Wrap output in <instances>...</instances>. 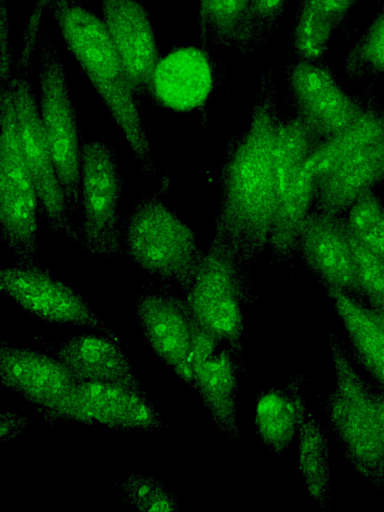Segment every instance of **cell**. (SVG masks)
I'll return each instance as SVG.
<instances>
[{"label": "cell", "mask_w": 384, "mask_h": 512, "mask_svg": "<svg viewBox=\"0 0 384 512\" xmlns=\"http://www.w3.org/2000/svg\"><path fill=\"white\" fill-rule=\"evenodd\" d=\"M280 119L270 97L254 105L247 129L229 148L220 176L215 237L241 257L268 245L279 203L273 147Z\"/></svg>", "instance_id": "cell-1"}, {"label": "cell", "mask_w": 384, "mask_h": 512, "mask_svg": "<svg viewBox=\"0 0 384 512\" xmlns=\"http://www.w3.org/2000/svg\"><path fill=\"white\" fill-rule=\"evenodd\" d=\"M56 26L97 95L129 144L142 169L155 173L141 100L101 18L80 0H48Z\"/></svg>", "instance_id": "cell-2"}, {"label": "cell", "mask_w": 384, "mask_h": 512, "mask_svg": "<svg viewBox=\"0 0 384 512\" xmlns=\"http://www.w3.org/2000/svg\"><path fill=\"white\" fill-rule=\"evenodd\" d=\"M334 385L323 410L350 465L376 488L384 486V452L372 383L356 370L345 343L327 332Z\"/></svg>", "instance_id": "cell-3"}, {"label": "cell", "mask_w": 384, "mask_h": 512, "mask_svg": "<svg viewBox=\"0 0 384 512\" xmlns=\"http://www.w3.org/2000/svg\"><path fill=\"white\" fill-rule=\"evenodd\" d=\"M194 231L158 193L137 202L121 225V255L141 270L179 286L191 284L203 256Z\"/></svg>", "instance_id": "cell-4"}, {"label": "cell", "mask_w": 384, "mask_h": 512, "mask_svg": "<svg viewBox=\"0 0 384 512\" xmlns=\"http://www.w3.org/2000/svg\"><path fill=\"white\" fill-rule=\"evenodd\" d=\"M0 221L3 242L16 263L37 264V190L27 167L11 95L0 87Z\"/></svg>", "instance_id": "cell-5"}, {"label": "cell", "mask_w": 384, "mask_h": 512, "mask_svg": "<svg viewBox=\"0 0 384 512\" xmlns=\"http://www.w3.org/2000/svg\"><path fill=\"white\" fill-rule=\"evenodd\" d=\"M241 256L214 237L203 253L185 300L197 323L238 356L244 331L245 278Z\"/></svg>", "instance_id": "cell-6"}, {"label": "cell", "mask_w": 384, "mask_h": 512, "mask_svg": "<svg viewBox=\"0 0 384 512\" xmlns=\"http://www.w3.org/2000/svg\"><path fill=\"white\" fill-rule=\"evenodd\" d=\"M39 108L68 209L79 206L82 142L65 65L50 37L38 41Z\"/></svg>", "instance_id": "cell-7"}, {"label": "cell", "mask_w": 384, "mask_h": 512, "mask_svg": "<svg viewBox=\"0 0 384 512\" xmlns=\"http://www.w3.org/2000/svg\"><path fill=\"white\" fill-rule=\"evenodd\" d=\"M122 181L114 150L100 139L83 140L78 231L83 250L95 260L121 254L119 205Z\"/></svg>", "instance_id": "cell-8"}, {"label": "cell", "mask_w": 384, "mask_h": 512, "mask_svg": "<svg viewBox=\"0 0 384 512\" xmlns=\"http://www.w3.org/2000/svg\"><path fill=\"white\" fill-rule=\"evenodd\" d=\"M0 87H6L11 95L22 152L37 190L41 213L48 227L63 233L71 241H78L79 233L71 218L44 133L39 100L33 84L22 72L17 71Z\"/></svg>", "instance_id": "cell-9"}, {"label": "cell", "mask_w": 384, "mask_h": 512, "mask_svg": "<svg viewBox=\"0 0 384 512\" xmlns=\"http://www.w3.org/2000/svg\"><path fill=\"white\" fill-rule=\"evenodd\" d=\"M0 287L22 310L44 321L88 327L118 340L80 294L54 278L40 263L2 267Z\"/></svg>", "instance_id": "cell-10"}, {"label": "cell", "mask_w": 384, "mask_h": 512, "mask_svg": "<svg viewBox=\"0 0 384 512\" xmlns=\"http://www.w3.org/2000/svg\"><path fill=\"white\" fill-rule=\"evenodd\" d=\"M135 317L154 353L193 389L191 353L196 320L185 299L149 288L135 302Z\"/></svg>", "instance_id": "cell-11"}, {"label": "cell", "mask_w": 384, "mask_h": 512, "mask_svg": "<svg viewBox=\"0 0 384 512\" xmlns=\"http://www.w3.org/2000/svg\"><path fill=\"white\" fill-rule=\"evenodd\" d=\"M287 88L296 116L322 140L348 126L364 107L322 62L295 59L288 67Z\"/></svg>", "instance_id": "cell-12"}, {"label": "cell", "mask_w": 384, "mask_h": 512, "mask_svg": "<svg viewBox=\"0 0 384 512\" xmlns=\"http://www.w3.org/2000/svg\"><path fill=\"white\" fill-rule=\"evenodd\" d=\"M239 356L215 336L195 326L191 366L195 390L210 418L232 439L238 438L237 392Z\"/></svg>", "instance_id": "cell-13"}, {"label": "cell", "mask_w": 384, "mask_h": 512, "mask_svg": "<svg viewBox=\"0 0 384 512\" xmlns=\"http://www.w3.org/2000/svg\"><path fill=\"white\" fill-rule=\"evenodd\" d=\"M62 419L122 431H154L164 420L145 389L79 380Z\"/></svg>", "instance_id": "cell-14"}, {"label": "cell", "mask_w": 384, "mask_h": 512, "mask_svg": "<svg viewBox=\"0 0 384 512\" xmlns=\"http://www.w3.org/2000/svg\"><path fill=\"white\" fill-rule=\"evenodd\" d=\"M2 384L28 401L61 418L78 379L57 358L24 347H0Z\"/></svg>", "instance_id": "cell-15"}, {"label": "cell", "mask_w": 384, "mask_h": 512, "mask_svg": "<svg viewBox=\"0 0 384 512\" xmlns=\"http://www.w3.org/2000/svg\"><path fill=\"white\" fill-rule=\"evenodd\" d=\"M297 249L325 289L359 299L352 240L342 215L312 211L300 233Z\"/></svg>", "instance_id": "cell-16"}, {"label": "cell", "mask_w": 384, "mask_h": 512, "mask_svg": "<svg viewBox=\"0 0 384 512\" xmlns=\"http://www.w3.org/2000/svg\"><path fill=\"white\" fill-rule=\"evenodd\" d=\"M101 20L140 100L161 52L142 0H101Z\"/></svg>", "instance_id": "cell-17"}, {"label": "cell", "mask_w": 384, "mask_h": 512, "mask_svg": "<svg viewBox=\"0 0 384 512\" xmlns=\"http://www.w3.org/2000/svg\"><path fill=\"white\" fill-rule=\"evenodd\" d=\"M214 87L208 55L196 46H184L161 56L150 74L146 96L156 106L190 112L201 108Z\"/></svg>", "instance_id": "cell-18"}, {"label": "cell", "mask_w": 384, "mask_h": 512, "mask_svg": "<svg viewBox=\"0 0 384 512\" xmlns=\"http://www.w3.org/2000/svg\"><path fill=\"white\" fill-rule=\"evenodd\" d=\"M117 343L103 334L83 333L65 340L57 358L78 380L144 389Z\"/></svg>", "instance_id": "cell-19"}, {"label": "cell", "mask_w": 384, "mask_h": 512, "mask_svg": "<svg viewBox=\"0 0 384 512\" xmlns=\"http://www.w3.org/2000/svg\"><path fill=\"white\" fill-rule=\"evenodd\" d=\"M384 183V143L338 164L318 183L317 210L342 215L363 195Z\"/></svg>", "instance_id": "cell-20"}, {"label": "cell", "mask_w": 384, "mask_h": 512, "mask_svg": "<svg viewBox=\"0 0 384 512\" xmlns=\"http://www.w3.org/2000/svg\"><path fill=\"white\" fill-rule=\"evenodd\" d=\"M303 379L301 375H294L287 384L268 388L256 399V434L278 455L290 446L309 413L301 391Z\"/></svg>", "instance_id": "cell-21"}, {"label": "cell", "mask_w": 384, "mask_h": 512, "mask_svg": "<svg viewBox=\"0 0 384 512\" xmlns=\"http://www.w3.org/2000/svg\"><path fill=\"white\" fill-rule=\"evenodd\" d=\"M325 290L344 327L353 358L384 390V324L377 311L348 293Z\"/></svg>", "instance_id": "cell-22"}, {"label": "cell", "mask_w": 384, "mask_h": 512, "mask_svg": "<svg viewBox=\"0 0 384 512\" xmlns=\"http://www.w3.org/2000/svg\"><path fill=\"white\" fill-rule=\"evenodd\" d=\"M357 0H300L291 33L295 59L322 62L331 37Z\"/></svg>", "instance_id": "cell-23"}, {"label": "cell", "mask_w": 384, "mask_h": 512, "mask_svg": "<svg viewBox=\"0 0 384 512\" xmlns=\"http://www.w3.org/2000/svg\"><path fill=\"white\" fill-rule=\"evenodd\" d=\"M318 183L319 179L307 161L280 197L268 240L276 256L284 258L297 249L302 228L316 202Z\"/></svg>", "instance_id": "cell-24"}, {"label": "cell", "mask_w": 384, "mask_h": 512, "mask_svg": "<svg viewBox=\"0 0 384 512\" xmlns=\"http://www.w3.org/2000/svg\"><path fill=\"white\" fill-rule=\"evenodd\" d=\"M384 143V111L364 104L358 116L335 135L322 140L308 163L318 179L347 158Z\"/></svg>", "instance_id": "cell-25"}, {"label": "cell", "mask_w": 384, "mask_h": 512, "mask_svg": "<svg viewBox=\"0 0 384 512\" xmlns=\"http://www.w3.org/2000/svg\"><path fill=\"white\" fill-rule=\"evenodd\" d=\"M329 456L327 431L309 412L298 431L297 463L310 498L322 508L330 499Z\"/></svg>", "instance_id": "cell-26"}, {"label": "cell", "mask_w": 384, "mask_h": 512, "mask_svg": "<svg viewBox=\"0 0 384 512\" xmlns=\"http://www.w3.org/2000/svg\"><path fill=\"white\" fill-rule=\"evenodd\" d=\"M198 3L204 40L239 51L252 45L250 0H198Z\"/></svg>", "instance_id": "cell-27"}, {"label": "cell", "mask_w": 384, "mask_h": 512, "mask_svg": "<svg viewBox=\"0 0 384 512\" xmlns=\"http://www.w3.org/2000/svg\"><path fill=\"white\" fill-rule=\"evenodd\" d=\"M321 142L322 139L298 116L279 121L273 147L279 199Z\"/></svg>", "instance_id": "cell-28"}, {"label": "cell", "mask_w": 384, "mask_h": 512, "mask_svg": "<svg viewBox=\"0 0 384 512\" xmlns=\"http://www.w3.org/2000/svg\"><path fill=\"white\" fill-rule=\"evenodd\" d=\"M344 221L353 239L384 258V201L375 191L359 198Z\"/></svg>", "instance_id": "cell-29"}, {"label": "cell", "mask_w": 384, "mask_h": 512, "mask_svg": "<svg viewBox=\"0 0 384 512\" xmlns=\"http://www.w3.org/2000/svg\"><path fill=\"white\" fill-rule=\"evenodd\" d=\"M344 69L356 76L384 73V7L350 49Z\"/></svg>", "instance_id": "cell-30"}, {"label": "cell", "mask_w": 384, "mask_h": 512, "mask_svg": "<svg viewBox=\"0 0 384 512\" xmlns=\"http://www.w3.org/2000/svg\"><path fill=\"white\" fill-rule=\"evenodd\" d=\"M122 500L135 509L147 512H171L179 507L176 496L158 479L133 472L120 485Z\"/></svg>", "instance_id": "cell-31"}, {"label": "cell", "mask_w": 384, "mask_h": 512, "mask_svg": "<svg viewBox=\"0 0 384 512\" xmlns=\"http://www.w3.org/2000/svg\"><path fill=\"white\" fill-rule=\"evenodd\" d=\"M351 240L359 299L376 310L384 311V258L352 237Z\"/></svg>", "instance_id": "cell-32"}, {"label": "cell", "mask_w": 384, "mask_h": 512, "mask_svg": "<svg viewBox=\"0 0 384 512\" xmlns=\"http://www.w3.org/2000/svg\"><path fill=\"white\" fill-rule=\"evenodd\" d=\"M289 0H250L251 44H257L270 35L273 26Z\"/></svg>", "instance_id": "cell-33"}, {"label": "cell", "mask_w": 384, "mask_h": 512, "mask_svg": "<svg viewBox=\"0 0 384 512\" xmlns=\"http://www.w3.org/2000/svg\"><path fill=\"white\" fill-rule=\"evenodd\" d=\"M48 0H35L33 11L23 31L22 46L15 63V71L25 70L36 55L37 45L42 33L41 24L47 9Z\"/></svg>", "instance_id": "cell-34"}, {"label": "cell", "mask_w": 384, "mask_h": 512, "mask_svg": "<svg viewBox=\"0 0 384 512\" xmlns=\"http://www.w3.org/2000/svg\"><path fill=\"white\" fill-rule=\"evenodd\" d=\"M7 0L0 5V86L5 85L15 72V61L9 33Z\"/></svg>", "instance_id": "cell-35"}, {"label": "cell", "mask_w": 384, "mask_h": 512, "mask_svg": "<svg viewBox=\"0 0 384 512\" xmlns=\"http://www.w3.org/2000/svg\"><path fill=\"white\" fill-rule=\"evenodd\" d=\"M372 395L377 415L379 433L384 452V390L372 383Z\"/></svg>", "instance_id": "cell-36"}, {"label": "cell", "mask_w": 384, "mask_h": 512, "mask_svg": "<svg viewBox=\"0 0 384 512\" xmlns=\"http://www.w3.org/2000/svg\"><path fill=\"white\" fill-rule=\"evenodd\" d=\"M376 310V309H375ZM377 311V314L380 318V320L382 321V323L384 324V311H381V310H376Z\"/></svg>", "instance_id": "cell-37"}]
</instances>
